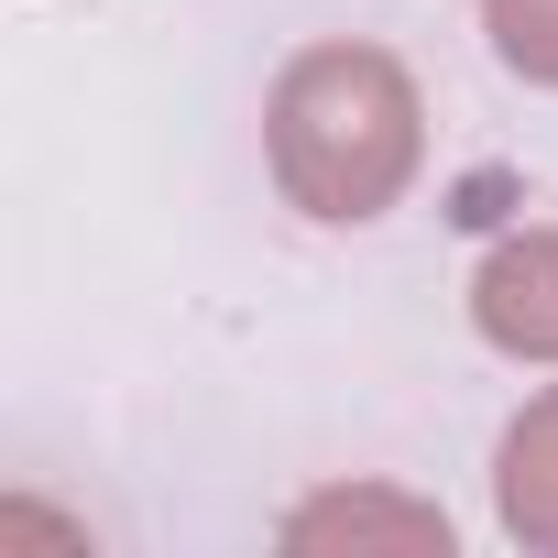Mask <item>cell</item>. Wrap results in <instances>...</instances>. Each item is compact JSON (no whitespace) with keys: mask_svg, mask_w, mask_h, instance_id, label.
<instances>
[{"mask_svg":"<svg viewBox=\"0 0 558 558\" xmlns=\"http://www.w3.org/2000/svg\"><path fill=\"white\" fill-rule=\"evenodd\" d=\"M493 504H504V525L525 536V547H547L558 558V384L504 427V460H493Z\"/></svg>","mask_w":558,"mask_h":558,"instance_id":"cell-3","label":"cell"},{"mask_svg":"<svg viewBox=\"0 0 558 558\" xmlns=\"http://www.w3.org/2000/svg\"><path fill=\"white\" fill-rule=\"evenodd\" d=\"M263 154L307 219H384L427 165V99L384 45H307L263 99Z\"/></svg>","mask_w":558,"mask_h":558,"instance_id":"cell-1","label":"cell"},{"mask_svg":"<svg viewBox=\"0 0 558 558\" xmlns=\"http://www.w3.org/2000/svg\"><path fill=\"white\" fill-rule=\"evenodd\" d=\"M471 318L514 362H558V230H514L471 274Z\"/></svg>","mask_w":558,"mask_h":558,"instance_id":"cell-2","label":"cell"},{"mask_svg":"<svg viewBox=\"0 0 558 558\" xmlns=\"http://www.w3.org/2000/svg\"><path fill=\"white\" fill-rule=\"evenodd\" d=\"M482 34H493V56L514 77L558 88V0H482Z\"/></svg>","mask_w":558,"mask_h":558,"instance_id":"cell-4","label":"cell"}]
</instances>
